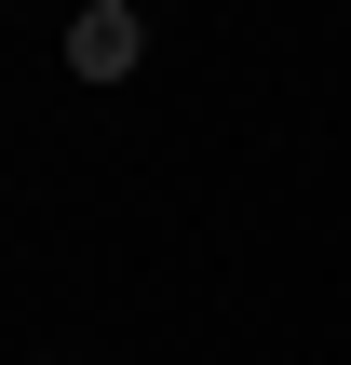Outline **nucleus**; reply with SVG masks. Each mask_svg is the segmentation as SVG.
I'll return each instance as SVG.
<instances>
[{"mask_svg":"<svg viewBox=\"0 0 351 365\" xmlns=\"http://www.w3.org/2000/svg\"><path fill=\"white\" fill-rule=\"evenodd\" d=\"M68 68H81V81H122V68H135V0H81Z\"/></svg>","mask_w":351,"mask_h":365,"instance_id":"1","label":"nucleus"}]
</instances>
